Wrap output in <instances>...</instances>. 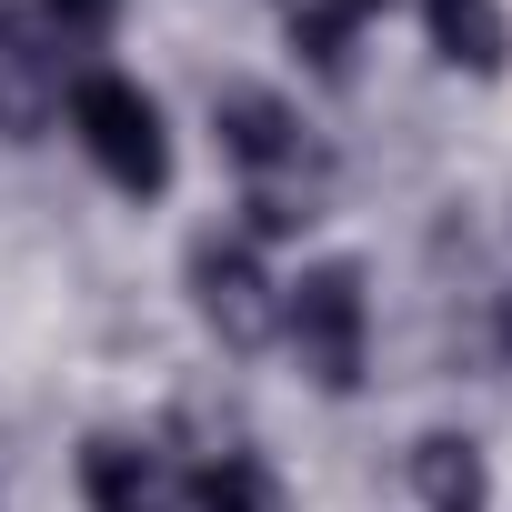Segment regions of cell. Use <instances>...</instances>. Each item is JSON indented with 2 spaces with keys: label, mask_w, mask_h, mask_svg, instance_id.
Listing matches in <instances>:
<instances>
[{
  "label": "cell",
  "mask_w": 512,
  "mask_h": 512,
  "mask_svg": "<svg viewBox=\"0 0 512 512\" xmlns=\"http://www.w3.org/2000/svg\"><path fill=\"white\" fill-rule=\"evenodd\" d=\"M181 282H191V312L221 352H262L282 332V282L262 272V241L251 231H201L181 251Z\"/></svg>",
  "instance_id": "cell-4"
},
{
  "label": "cell",
  "mask_w": 512,
  "mask_h": 512,
  "mask_svg": "<svg viewBox=\"0 0 512 512\" xmlns=\"http://www.w3.org/2000/svg\"><path fill=\"white\" fill-rule=\"evenodd\" d=\"M71 131H81V151L111 191H131V201L171 191V131H161V101L131 71H81L71 81Z\"/></svg>",
  "instance_id": "cell-2"
},
{
  "label": "cell",
  "mask_w": 512,
  "mask_h": 512,
  "mask_svg": "<svg viewBox=\"0 0 512 512\" xmlns=\"http://www.w3.org/2000/svg\"><path fill=\"white\" fill-rule=\"evenodd\" d=\"M362 11H382V0H362Z\"/></svg>",
  "instance_id": "cell-11"
},
{
  "label": "cell",
  "mask_w": 512,
  "mask_h": 512,
  "mask_svg": "<svg viewBox=\"0 0 512 512\" xmlns=\"http://www.w3.org/2000/svg\"><path fill=\"white\" fill-rule=\"evenodd\" d=\"M71 101V71H61V41L31 21V11H0V141H41Z\"/></svg>",
  "instance_id": "cell-5"
},
{
  "label": "cell",
  "mask_w": 512,
  "mask_h": 512,
  "mask_svg": "<svg viewBox=\"0 0 512 512\" xmlns=\"http://www.w3.org/2000/svg\"><path fill=\"white\" fill-rule=\"evenodd\" d=\"M282 332H292V352L322 392H362V372H372V282H362V262H312L282 292Z\"/></svg>",
  "instance_id": "cell-3"
},
{
  "label": "cell",
  "mask_w": 512,
  "mask_h": 512,
  "mask_svg": "<svg viewBox=\"0 0 512 512\" xmlns=\"http://www.w3.org/2000/svg\"><path fill=\"white\" fill-rule=\"evenodd\" d=\"M422 41H432V61H452V71H472V81H502V71H512L502 0H422Z\"/></svg>",
  "instance_id": "cell-8"
},
{
  "label": "cell",
  "mask_w": 512,
  "mask_h": 512,
  "mask_svg": "<svg viewBox=\"0 0 512 512\" xmlns=\"http://www.w3.org/2000/svg\"><path fill=\"white\" fill-rule=\"evenodd\" d=\"M81 502H91V512H181V482H171V462H161L151 442L91 432V442H81Z\"/></svg>",
  "instance_id": "cell-6"
},
{
  "label": "cell",
  "mask_w": 512,
  "mask_h": 512,
  "mask_svg": "<svg viewBox=\"0 0 512 512\" xmlns=\"http://www.w3.org/2000/svg\"><path fill=\"white\" fill-rule=\"evenodd\" d=\"M362 0H292V51L312 71H352V41H362Z\"/></svg>",
  "instance_id": "cell-9"
},
{
  "label": "cell",
  "mask_w": 512,
  "mask_h": 512,
  "mask_svg": "<svg viewBox=\"0 0 512 512\" xmlns=\"http://www.w3.org/2000/svg\"><path fill=\"white\" fill-rule=\"evenodd\" d=\"M402 482H412V512H492V462L472 432H422L402 452Z\"/></svg>",
  "instance_id": "cell-7"
},
{
  "label": "cell",
  "mask_w": 512,
  "mask_h": 512,
  "mask_svg": "<svg viewBox=\"0 0 512 512\" xmlns=\"http://www.w3.org/2000/svg\"><path fill=\"white\" fill-rule=\"evenodd\" d=\"M121 0H61V21H111Z\"/></svg>",
  "instance_id": "cell-10"
},
{
  "label": "cell",
  "mask_w": 512,
  "mask_h": 512,
  "mask_svg": "<svg viewBox=\"0 0 512 512\" xmlns=\"http://www.w3.org/2000/svg\"><path fill=\"white\" fill-rule=\"evenodd\" d=\"M211 131H221V161L241 171V211H251V241H282V231H312L322 201H332V151L312 141V121L262 91V81H241L211 101Z\"/></svg>",
  "instance_id": "cell-1"
}]
</instances>
